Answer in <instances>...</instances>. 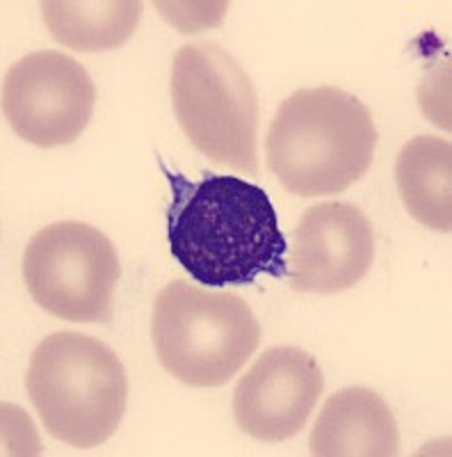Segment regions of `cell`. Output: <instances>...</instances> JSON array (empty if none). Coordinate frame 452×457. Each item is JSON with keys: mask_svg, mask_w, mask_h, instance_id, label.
I'll return each mask as SVG.
<instances>
[{"mask_svg": "<svg viewBox=\"0 0 452 457\" xmlns=\"http://www.w3.org/2000/svg\"><path fill=\"white\" fill-rule=\"evenodd\" d=\"M377 129L368 105L332 87L297 89L267 130V167L297 197L348 190L370 170Z\"/></svg>", "mask_w": 452, "mask_h": 457, "instance_id": "obj_2", "label": "cell"}, {"mask_svg": "<svg viewBox=\"0 0 452 457\" xmlns=\"http://www.w3.org/2000/svg\"><path fill=\"white\" fill-rule=\"evenodd\" d=\"M395 183L407 211L425 227L452 231V145L443 137L418 136L395 161Z\"/></svg>", "mask_w": 452, "mask_h": 457, "instance_id": "obj_11", "label": "cell"}, {"mask_svg": "<svg viewBox=\"0 0 452 457\" xmlns=\"http://www.w3.org/2000/svg\"><path fill=\"white\" fill-rule=\"evenodd\" d=\"M172 105L183 133L210 161L259 171V96L238 60L213 42L178 48Z\"/></svg>", "mask_w": 452, "mask_h": 457, "instance_id": "obj_5", "label": "cell"}, {"mask_svg": "<svg viewBox=\"0 0 452 457\" xmlns=\"http://www.w3.org/2000/svg\"><path fill=\"white\" fill-rule=\"evenodd\" d=\"M96 104L89 73L60 51H35L7 71L3 112L12 130L35 146L71 145L83 136Z\"/></svg>", "mask_w": 452, "mask_h": 457, "instance_id": "obj_7", "label": "cell"}, {"mask_svg": "<svg viewBox=\"0 0 452 457\" xmlns=\"http://www.w3.org/2000/svg\"><path fill=\"white\" fill-rule=\"evenodd\" d=\"M323 389V370L307 350L275 345L240 378L234 391L235 423L259 442H286L304 430Z\"/></svg>", "mask_w": 452, "mask_h": 457, "instance_id": "obj_9", "label": "cell"}, {"mask_svg": "<svg viewBox=\"0 0 452 457\" xmlns=\"http://www.w3.org/2000/svg\"><path fill=\"white\" fill-rule=\"evenodd\" d=\"M26 389L44 430L58 442L94 448L119 428L128 378L115 350L78 332H55L30 357Z\"/></svg>", "mask_w": 452, "mask_h": 457, "instance_id": "obj_3", "label": "cell"}, {"mask_svg": "<svg viewBox=\"0 0 452 457\" xmlns=\"http://www.w3.org/2000/svg\"><path fill=\"white\" fill-rule=\"evenodd\" d=\"M42 16L55 42L80 53L115 51L137 30L140 0H46Z\"/></svg>", "mask_w": 452, "mask_h": 457, "instance_id": "obj_12", "label": "cell"}, {"mask_svg": "<svg viewBox=\"0 0 452 457\" xmlns=\"http://www.w3.org/2000/svg\"><path fill=\"white\" fill-rule=\"evenodd\" d=\"M160 167L172 186L169 252L194 281L224 288L286 277V236L263 187L229 174L190 181Z\"/></svg>", "mask_w": 452, "mask_h": 457, "instance_id": "obj_1", "label": "cell"}, {"mask_svg": "<svg viewBox=\"0 0 452 457\" xmlns=\"http://www.w3.org/2000/svg\"><path fill=\"white\" fill-rule=\"evenodd\" d=\"M119 277L115 245L83 222L39 228L23 254L28 293L44 312L62 320L108 322Z\"/></svg>", "mask_w": 452, "mask_h": 457, "instance_id": "obj_6", "label": "cell"}, {"mask_svg": "<svg viewBox=\"0 0 452 457\" xmlns=\"http://www.w3.org/2000/svg\"><path fill=\"white\" fill-rule=\"evenodd\" d=\"M398 446L400 432L389 403L366 386L329 395L308 439L316 457H390Z\"/></svg>", "mask_w": 452, "mask_h": 457, "instance_id": "obj_10", "label": "cell"}, {"mask_svg": "<svg viewBox=\"0 0 452 457\" xmlns=\"http://www.w3.org/2000/svg\"><path fill=\"white\" fill-rule=\"evenodd\" d=\"M288 252L286 279L292 291H348L368 275L374 261L373 224L354 204H317L301 215Z\"/></svg>", "mask_w": 452, "mask_h": 457, "instance_id": "obj_8", "label": "cell"}, {"mask_svg": "<svg viewBox=\"0 0 452 457\" xmlns=\"http://www.w3.org/2000/svg\"><path fill=\"white\" fill-rule=\"evenodd\" d=\"M151 338L158 361L187 386H222L259 350L260 325L250 304L226 291L172 281L156 295Z\"/></svg>", "mask_w": 452, "mask_h": 457, "instance_id": "obj_4", "label": "cell"}]
</instances>
